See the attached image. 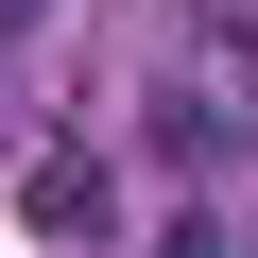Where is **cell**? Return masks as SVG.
Masks as SVG:
<instances>
[{"instance_id": "cell-1", "label": "cell", "mask_w": 258, "mask_h": 258, "mask_svg": "<svg viewBox=\"0 0 258 258\" xmlns=\"http://www.w3.org/2000/svg\"><path fill=\"white\" fill-rule=\"evenodd\" d=\"M35 224H52V241H86V224H103V155H86V138H52V155H35Z\"/></svg>"}, {"instance_id": "cell-2", "label": "cell", "mask_w": 258, "mask_h": 258, "mask_svg": "<svg viewBox=\"0 0 258 258\" xmlns=\"http://www.w3.org/2000/svg\"><path fill=\"white\" fill-rule=\"evenodd\" d=\"M155 258H241V241H224L207 207H172V224H155Z\"/></svg>"}, {"instance_id": "cell-3", "label": "cell", "mask_w": 258, "mask_h": 258, "mask_svg": "<svg viewBox=\"0 0 258 258\" xmlns=\"http://www.w3.org/2000/svg\"><path fill=\"white\" fill-rule=\"evenodd\" d=\"M0 35H35V0H0Z\"/></svg>"}]
</instances>
